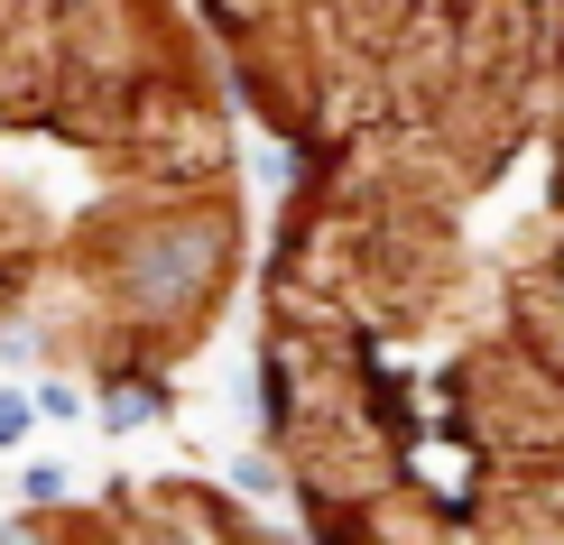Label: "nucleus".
Instances as JSON below:
<instances>
[{"label": "nucleus", "instance_id": "nucleus-1", "mask_svg": "<svg viewBox=\"0 0 564 545\" xmlns=\"http://www.w3.org/2000/svg\"><path fill=\"white\" fill-rule=\"evenodd\" d=\"M19 425H29V407H19V397H0V444H10Z\"/></svg>", "mask_w": 564, "mask_h": 545}]
</instances>
